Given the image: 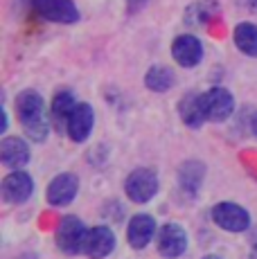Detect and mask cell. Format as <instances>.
I'll list each match as a JSON object with an SVG mask.
<instances>
[{"mask_svg":"<svg viewBox=\"0 0 257 259\" xmlns=\"http://www.w3.org/2000/svg\"><path fill=\"white\" fill-rule=\"evenodd\" d=\"M0 158L7 167L21 169L29 160V149L21 138H5L0 144Z\"/></svg>","mask_w":257,"mask_h":259,"instance_id":"obj_15","label":"cell"},{"mask_svg":"<svg viewBox=\"0 0 257 259\" xmlns=\"http://www.w3.org/2000/svg\"><path fill=\"white\" fill-rule=\"evenodd\" d=\"M77 189H79V183L75 174H59L48 185V201H50V205L63 207L75 201Z\"/></svg>","mask_w":257,"mask_h":259,"instance_id":"obj_9","label":"cell"},{"mask_svg":"<svg viewBox=\"0 0 257 259\" xmlns=\"http://www.w3.org/2000/svg\"><path fill=\"white\" fill-rule=\"evenodd\" d=\"M113 248H115V235H113L106 226H97L86 232L81 252L88 255L91 259H104L111 255Z\"/></svg>","mask_w":257,"mask_h":259,"instance_id":"obj_6","label":"cell"},{"mask_svg":"<svg viewBox=\"0 0 257 259\" xmlns=\"http://www.w3.org/2000/svg\"><path fill=\"white\" fill-rule=\"evenodd\" d=\"M246 5H248V7H257V0H244Z\"/></svg>","mask_w":257,"mask_h":259,"instance_id":"obj_20","label":"cell"},{"mask_svg":"<svg viewBox=\"0 0 257 259\" xmlns=\"http://www.w3.org/2000/svg\"><path fill=\"white\" fill-rule=\"evenodd\" d=\"M16 111L25 128L27 138L34 142H43L48 136V119H46V106L38 93L25 91L16 97Z\"/></svg>","mask_w":257,"mask_h":259,"instance_id":"obj_1","label":"cell"},{"mask_svg":"<svg viewBox=\"0 0 257 259\" xmlns=\"http://www.w3.org/2000/svg\"><path fill=\"white\" fill-rule=\"evenodd\" d=\"M75 97H72V93L68 91H61L54 95L52 99V119L54 124H57L59 128H66L68 126V117L72 115V111H75Z\"/></svg>","mask_w":257,"mask_h":259,"instance_id":"obj_17","label":"cell"},{"mask_svg":"<svg viewBox=\"0 0 257 259\" xmlns=\"http://www.w3.org/2000/svg\"><path fill=\"white\" fill-rule=\"evenodd\" d=\"M250 128H253V133H255V136H257V113H255L253 122H250Z\"/></svg>","mask_w":257,"mask_h":259,"instance_id":"obj_19","label":"cell"},{"mask_svg":"<svg viewBox=\"0 0 257 259\" xmlns=\"http://www.w3.org/2000/svg\"><path fill=\"white\" fill-rule=\"evenodd\" d=\"M124 192L133 203H147L158 192V176L151 169H136L128 174L124 183Z\"/></svg>","mask_w":257,"mask_h":259,"instance_id":"obj_2","label":"cell"},{"mask_svg":"<svg viewBox=\"0 0 257 259\" xmlns=\"http://www.w3.org/2000/svg\"><path fill=\"white\" fill-rule=\"evenodd\" d=\"M93 122H95V113H93L91 104H77L72 115L68 117L66 133L75 142H83L93 131Z\"/></svg>","mask_w":257,"mask_h":259,"instance_id":"obj_11","label":"cell"},{"mask_svg":"<svg viewBox=\"0 0 257 259\" xmlns=\"http://www.w3.org/2000/svg\"><path fill=\"white\" fill-rule=\"evenodd\" d=\"M145 83L154 93H165V91H169L172 83H174V74H172V70L165 66H154L149 72H147Z\"/></svg>","mask_w":257,"mask_h":259,"instance_id":"obj_18","label":"cell"},{"mask_svg":"<svg viewBox=\"0 0 257 259\" xmlns=\"http://www.w3.org/2000/svg\"><path fill=\"white\" fill-rule=\"evenodd\" d=\"M205 108H207V119L224 122V119H228L230 113L235 111V97L221 86L210 88V91L205 93Z\"/></svg>","mask_w":257,"mask_h":259,"instance_id":"obj_10","label":"cell"},{"mask_svg":"<svg viewBox=\"0 0 257 259\" xmlns=\"http://www.w3.org/2000/svg\"><path fill=\"white\" fill-rule=\"evenodd\" d=\"M32 189L34 183L32 178L27 176L25 171H12L7 178L3 181V196L7 203H25L29 196H32Z\"/></svg>","mask_w":257,"mask_h":259,"instance_id":"obj_12","label":"cell"},{"mask_svg":"<svg viewBox=\"0 0 257 259\" xmlns=\"http://www.w3.org/2000/svg\"><path fill=\"white\" fill-rule=\"evenodd\" d=\"M235 46L246 54V57H257V25L253 23H239L232 32Z\"/></svg>","mask_w":257,"mask_h":259,"instance_id":"obj_16","label":"cell"},{"mask_svg":"<svg viewBox=\"0 0 257 259\" xmlns=\"http://www.w3.org/2000/svg\"><path fill=\"white\" fill-rule=\"evenodd\" d=\"M179 115L187 126L196 128L207 119V108H205V95L190 93L181 99L179 104Z\"/></svg>","mask_w":257,"mask_h":259,"instance_id":"obj_13","label":"cell"},{"mask_svg":"<svg viewBox=\"0 0 257 259\" xmlns=\"http://www.w3.org/2000/svg\"><path fill=\"white\" fill-rule=\"evenodd\" d=\"M212 219L219 228H224L226 232H244L250 226V217L237 203H219L212 207Z\"/></svg>","mask_w":257,"mask_h":259,"instance_id":"obj_3","label":"cell"},{"mask_svg":"<svg viewBox=\"0 0 257 259\" xmlns=\"http://www.w3.org/2000/svg\"><path fill=\"white\" fill-rule=\"evenodd\" d=\"M34 7L46 21L52 23H75L79 18L72 0H34Z\"/></svg>","mask_w":257,"mask_h":259,"instance_id":"obj_7","label":"cell"},{"mask_svg":"<svg viewBox=\"0 0 257 259\" xmlns=\"http://www.w3.org/2000/svg\"><path fill=\"white\" fill-rule=\"evenodd\" d=\"M203 259H221V257H215V255H207V257H203Z\"/></svg>","mask_w":257,"mask_h":259,"instance_id":"obj_21","label":"cell"},{"mask_svg":"<svg viewBox=\"0 0 257 259\" xmlns=\"http://www.w3.org/2000/svg\"><path fill=\"white\" fill-rule=\"evenodd\" d=\"M187 250V235L179 223H167L158 232V252L167 259H176Z\"/></svg>","mask_w":257,"mask_h":259,"instance_id":"obj_5","label":"cell"},{"mask_svg":"<svg viewBox=\"0 0 257 259\" xmlns=\"http://www.w3.org/2000/svg\"><path fill=\"white\" fill-rule=\"evenodd\" d=\"M172 57H174V61L179 66L192 68L203 59V46H201V41L196 36L183 34V36L174 38V43H172Z\"/></svg>","mask_w":257,"mask_h":259,"instance_id":"obj_8","label":"cell"},{"mask_svg":"<svg viewBox=\"0 0 257 259\" xmlns=\"http://www.w3.org/2000/svg\"><path fill=\"white\" fill-rule=\"evenodd\" d=\"M128 243H131L136 250L145 248L147 243L154 239L156 235V221L149 214H136V217L128 221Z\"/></svg>","mask_w":257,"mask_h":259,"instance_id":"obj_14","label":"cell"},{"mask_svg":"<svg viewBox=\"0 0 257 259\" xmlns=\"http://www.w3.org/2000/svg\"><path fill=\"white\" fill-rule=\"evenodd\" d=\"M86 228L77 217H66L59 223L57 243L66 255H77L83 250V239H86Z\"/></svg>","mask_w":257,"mask_h":259,"instance_id":"obj_4","label":"cell"}]
</instances>
